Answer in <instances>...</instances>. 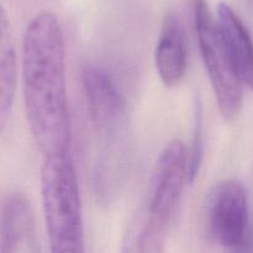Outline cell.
Listing matches in <instances>:
<instances>
[{
	"label": "cell",
	"mask_w": 253,
	"mask_h": 253,
	"mask_svg": "<svg viewBox=\"0 0 253 253\" xmlns=\"http://www.w3.org/2000/svg\"><path fill=\"white\" fill-rule=\"evenodd\" d=\"M22 84L27 123L41 152H69L64 39L58 19L49 11L37 14L25 30Z\"/></svg>",
	"instance_id": "6da1fadb"
},
{
	"label": "cell",
	"mask_w": 253,
	"mask_h": 253,
	"mask_svg": "<svg viewBox=\"0 0 253 253\" xmlns=\"http://www.w3.org/2000/svg\"><path fill=\"white\" fill-rule=\"evenodd\" d=\"M189 183V151L180 140H173L161 152L151 184L146 208L128 234V251H161L167 231Z\"/></svg>",
	"instance_id": "7a4b0ae2"
},
{
	"label": "cell",
	"mask_w": 253,
	"mask_h": 253,
	"mask_svg": "<svg viewBox=\"0 0 253 253\" xmlns=\"http://www.w3.org/2000/svg\"><path fill=\"white\" fill-rule=\"evenodd\" d=\"M41 192L51 252H83V210L71 152L44 156Z\"/></svg>",
	"instance_id": "3957f363"
},
{
	"label": "cell",
	"mask_w": 253,
	"mask_h": 253,
	"mask_svg": "<svg viewBox=\"0 0 253 253\" xmlns=\"http://www.w3.org/2000/svg\"><path fill=\"white\" fill-rule=\"evenodd\" d=\"M193 11L203 63L209 76L217 106L224 119L232 120L241 111L244 84L232 68L207 0H193Z\"/></svg>",
	"instance_id": "277c9868"
},
{
	"label": "cell",
	"mask_w": 253,
	"mask_h": 253,
	"mask_svg": "<svg viewBox=\"0 0 253 253\" xmlns=\"http://www.w3.org/2000/svg\"><path fill=\"white\" fill-rule=\"evenodd\" d=\"M205 215L208 231L217 245L230 251H251L249 199L239 180L225 179L214 185L208 195Z\"/></svg>",
	"instance_id": "5b68a950"
},
{
	"label": "cell",
	"mask_w": 253,
	"mask_h": 253,
	"mask_svg": "<svg viewBox=\"0 0 253 253\" xmlns=\"http://www.w3.org/2000/svg\"><path fill=\"white\" fill-rule=\"evenodd\" d=\"M82 84L96 135L106 155L109 150L114 152L127 125L125 99L110 74L98 64L84 67Z\"/></svg>",
	"instance_id": "8992f818"
},
{
	"label": "cell",
	"mask_w": 253,
	"mask_h": 253,
	"mask_svg": "<svg viewBox=\"0 0 253 253\" xmlns=\"http://www.w3.org/2000/svg\"><path fill=\"white\" fill-rule=\"evenodd\" d=\"M37 227L31 203L21 192H10L0 215V253H37Z\"/></svg>",
	"instance_id": "52a82bcc"
},
{
	"label": "cell",
	"mask_w": 253,
	"mask_h": 253,
	"mask_svg": "<svg viewBox=\"0 0 253 253\" xmlns=\"http://www.w3.org/2000/svg\"><path fill=\"white\" fill-rule=\"evenodd\" d=\"M155 64L161 81L168 88L178 85L187 72V40L179 15L168 12L163 20L155 49Z\"/></svg>",
	"instance_id": "ba28073f"
},
{
	"label": "cell",
	"mask_w": 253,
	"mask_h": 253,
	"mask_svg": "<svg viewBox=\"0 0 253 253\" xmlns=\"http://www.w3.org/2000/svg\"><path fill=\"white\" fill-rule=\"evenodd\" d=\"M217 29L231 66L244 85L253 90V40L235 10L226 2L217 9Z\"/></svg>",
	"instance_id": "9c48e42d"
},
{
	"label": "cell",
	"mask_w": 253,
	"mask_h": 253,
	"mask_svg": "<svg viewBox=\"0 0 253 253\" xmlns=\"http://www.w3.org/2000/svg\"><path fill=\"white\" fill-rule=\"evenodd\" d=\"M0 121L4 126L11 113L17 85V57L10 34L9 21L1 10L0 21Z\"/></svg>",
	"instance_id": "30bf717a"
},
{
	"label": "cell",
	"mask_w": 253,
	"mask_h": 253,
	"mask_svg": "<svg viewBox=\"0 0 253 253\" xmlns=\"http://www.w3.org/2000/svg\"><path fill=\"white\" fill-rule=\"evenodd\" d=\"M204 157V118L200 101L194 105V132L192 148L189 151V183H193L199 174Z\"/></svg>",
	"instance_id": "8fae6325"
}]
</instances>
